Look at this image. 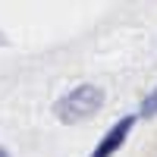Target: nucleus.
Instances as JSON below:
<instances>
[{
    "mask_svg": "<svg viewBox=\"0 0 157 157\" xmlns=\"http://www.w3.org/2000/svg\"><path fill=\"white\" fill-rule=\"evenodd\" d=\"M0 157H10V154H6V151H3V148H0Z\"/></svg>",
    "mask_w": 157,
    "mask_h": 157,
    "instance_id": "obj_4",
    "label": "nucleus"
},
{
    "mask_svg": "<svg viewBox=\"0 0 157 157\" xmlns=\"http://www.w3.org/2000/svg\"><path fill=\"white\" fill-rule=\"evenodd\" d=\"M132 126H135V116H123V120H120V123H116L107 135L98 141V148L91 151V157H110V154H113V151L126 141V135L132 132Z\"/></svg>",
    "mask_w": 157,
    "mask_h": 157,
    "instance_id": "obj_2",
    "label": "nucleus"
},
{
    "mask_svg": "<svg viewBox=\"0 0 157 157\" xmlns=\"http://www.w3.org/2000/svg\"><path fill=\"white\" fill-rule=\"evenodd\" d=\"M138 113H141V116H154V113H157V91H151V94L141 101V110H138Z\"/></svg>",
    "mask_w": 157,
    "mask_h": 157,
    "instance_id": "obj_3",
    "label": "nucleus"
},
{
    "mask_svg": "<svg viewBox=\"0 0 157 157\" xmlns=\"http://www.w3.org/2000/svg\"><path fill=\"white\" fill-rule=\"evenodd\" d=\"M101 104H104V91L98 85H75L57 101V116L63 123H75V120L98 113Z\"/></svg>",
    "mask_w": 157,
    "mask_h": 157,
    "instance_id": "obj_1",
    "label": "nucleus"
}]
</instances>
